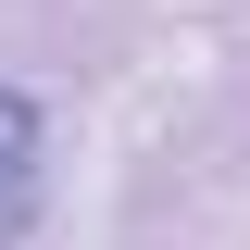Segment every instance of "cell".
<instances>
[{
	"instance_id": "1",
	"label": "cell",
	"mask_w": 250,
	"mask_h": 250,
	"mask_svg": "<svg viewBox=\"0 0 250 250\" xmlns=\"http://www.w3.org/2000/svg\"><path fill=\"white\" fill-rule=\"evenodd\" d=\"M38 200H50V113L25 88H0V250L38 225Z\"/></svg>"
}]
</instances>
